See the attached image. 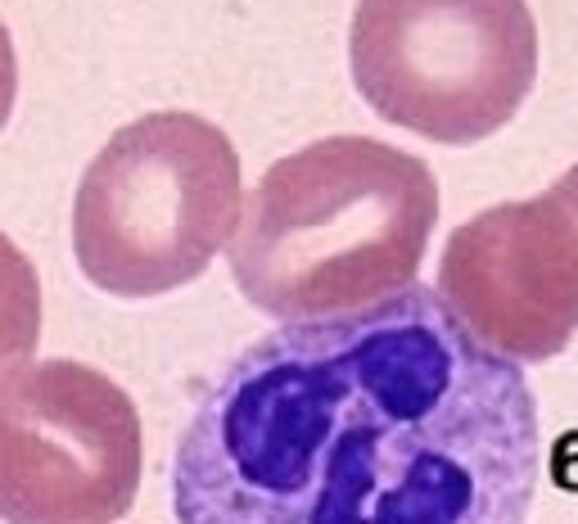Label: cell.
Listing matches in <instances>:
<instances>
[{"mask_svg": "<svg viewBox=\"0 0 578 524\" xmlns=\"http://www.w3.org/2000/svg\"><path fill=\"white\" fill-rule=\"evenodd\" d=\"M543 420L520 362L407 285L285 321L200 398L172 457L176 524H524Z\"/></svg>", "mask_w": 578, "mask_h": 524, "instance_id": "1", "label": "cell"}, {"mask_svg": "<svg viewBox=\"0 0 578 524\" xmlns=\"http://www.w3.org/2000/svg\"><path fill=\"white\" fill-rule=\"evenodd\" d=\"M439 181L375 136H325L276 159L231 231V276L258 312L321 321L416 285Z\"/></svg>", "mask_w": 578, "mask_h": 524, "instance_id": "2", "label": "cell"}, {"mask_svg": "<svg viewBox=\"0 0 578 524\" xmlns=\"http://www.w3.org/2000/svg\"><path fill=\"white\" fill-rule=\"evenodd\" d=\"M239 222V154L200 114H144L90 159L73 204V254L95 290L159 299L226 249Z\"/></svg>", "mask_w": 578, "mask_h": 524, "instance_id": "3", "label": "cell"}, {"mask_svg": "<svg viewBox=\"0 0 578 524\" xmlns=\"http://www.w3.org/2000/svg\"><path fill=\"white\" fill-rule=\"evenodd\" d=\"M349 68L384 122L474 146L534 90L538 23L528 0H357Z\"/></svg>", "mask_w": 578, "mask_h": 524, "instance_id": "4", "label": "cell"}, {"mask_svg": "<svg viewBox=\"0 0 578 524\" xmlns=\"http://www.w3.org/2000/svg\"><path fill=\"white\" fill-rule=\"evenodd\" d=\"M140 489V416L127 389L73 357L0 371V520L114 524Z\"/></svg>", "mask_w": 578, "mask_h": 524, "instance_id": "5", "label": "cell"}, {"mask_svg": "<svg viewBox=\"0 0 578 524\" xmlns=\"http://www.w3.org/2000/svg\"><path fill=\"white\" fill-rule=\"evenodd\" d=\"M434 295L511 362L565 353L578 335V163L543 195L461 222L443 245Z\"/></svg>", "mask_w": 578, "mask_h": 524, "instance_id": "6", "label": "cell"}, {"mask_svg": "<svg viewBox=\"0 0 578 524\" xmlns=\"http://www.w3.org/2000/svg\"><path fill=\"white\" fill-rule=\"evenodd\" d=\"M41 344V280L28 254L0 235V371L28 362Z\"/></svg>", "mask_w": 578, "mask_h": 524, "instance_id": "7", "label": "cell"}, {"mask_svg": "<svg viewBox=\"0 0 578 524\" xmlns=\"http://www.w3.org/2000/svg\"><path fill=\"white\" fill-rule=\"evenodd\" d=\"M14 95H19V55H14L10 28L0 23V127L14 114Z\"/></svg>", "mask_w": 578, "mask_h": 524, "instance_id": "8", "label": "cell"}]
</instances>
